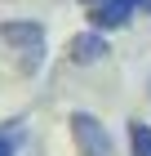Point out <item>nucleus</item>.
Listing matches in <instances>:
<instances>
[{
    "instance_id": "1",
    "label": "nucleus",
    "mask_w": 151,
    "mask_h": 156,
    "mask_svg": "<svg viewBox=\"0 0 151 156\" xmlns=\"http://www.w3.org/2000/svg\"><path fill=\"white\" fill-rule=\"evenodd\" d=\"M0 40L18 54L22 72H40V62H45V27L40 23H31V18H9V23H0Z\"/></svg>"
},
{
    "instance_id": "2",
    "label": "nucleus",
    "mask_w": 151,
    "mask_h": 156,
    "mask_svg": "<svg viewBox=\"0 0 151 156\" xmlns=\"http://www.w3.org/2000/svg\"><path fill=\"white\" fill-rule=\"evenodd\" d=\"M71 143H76V156H116V138L93 112H71Z\"/></svg>"
},
{
    "instance_id": "3",
    "label": "nucleus",
    "mask_w": 151,
    "mask_h": 156,
    "mask_svg": "<svg viewBox=\"0 0 151 156\" xmlns=\"http://www.w3.org/2000/svg\"><path fill=\"white\" fill-rule=\"evenodd\" d=\"M142 0H93L89 5V23L98 27V31H116V27H125L133 13H138Z\"/></svg>"
},
{
    "instance_id": "4",
    "label": "nucleus",
    "mask_w": 151,
    "mask_h": 156,
    "mask_svg": "<svg viewBox=\"0 0 151 156\" xmlns=\"http://www.w3.org/2000/svg\"><path fill=\"white\" fill-rule=\"evenodd\" d=\"M107 54H111V45H107V31H98V27H89V31H80V36H71V45H67V58L76 62V67L102 62Z\"/></svg>"
},
{
    "instance_id": "5",
    "label": "nucleus",
    "mask_w": 151,
    "mask_h": 156,
    "mask_svg": "<svg viewBox=\"0 0 151 156\" xmlns=\"http://www.w3.org/2000/svg\"><path fill=\"white\" fill-rule=\"evenodd\" d=\"M129 147H133V156H151V125L147 120H129Z\"/></svg>"
},
{
    "instance_id": "6",
    "label": "nucleus",
    "mask_w": 151,
    "mask_h": 156,
    "mask_svg": "<svg viewBox=\"0 0 151 156\" xmlns=\"http://www.w3.org/2000/svg\"><path fill=\"white\" fill-rule=\"evenodd\" d=\"M0 156H13V138H5V134H0Z\"/></svg>"
},
{
    "instance_id": "7",
    "label": "nucleus",
    "mask_w": 151,
    "mask_h": 156,
    "mask_svg": "<svg viewBox=\"0 0 151 156\" xmlns=\"http://www.w3.org/2000/svg\"><path fill=\"white\" fill-rule=\"evenodd\" d=\"M84 5H93V0H84Z\"/></svg>"
}]
</instances>
